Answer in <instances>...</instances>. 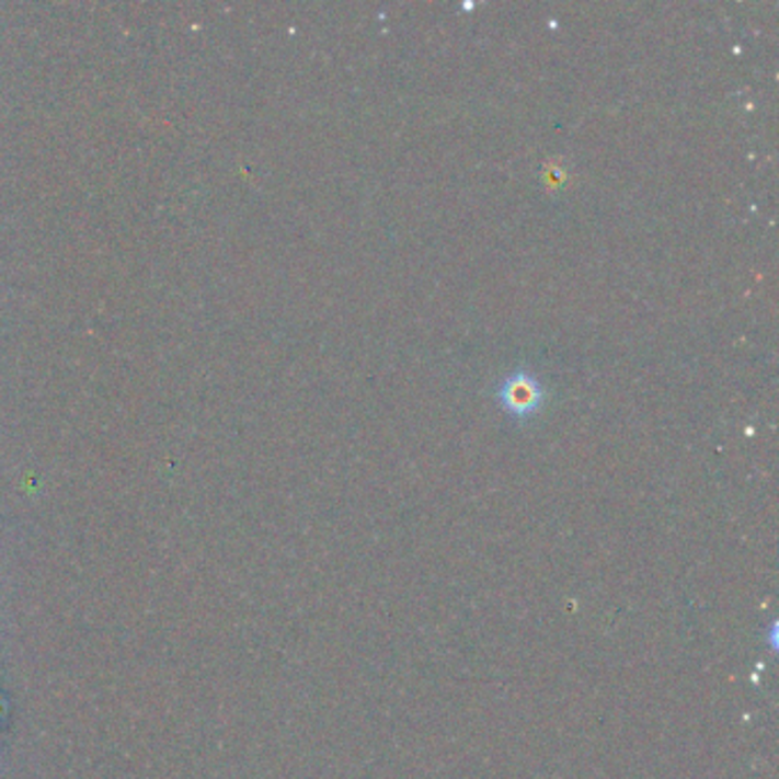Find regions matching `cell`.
Listing matches in <instances>:
<instances>
[{"mask_svg":"<svg viewBox=\"0 0 779 779\" xmlns=\"http://www.w3.org/2000/svg\"><path fill=\"white\" fill-rule=\"evenodd\" d=\"M503 408L509 410L517 416H530L542 405V385L537 382V378H532L530 373L519 370L515 373L513 378H507L501 389H499Z\"/></svg>","mask_w":779,"mask_h":779,"instance_id":"obj_1","label":"cell"}]
</instances>
